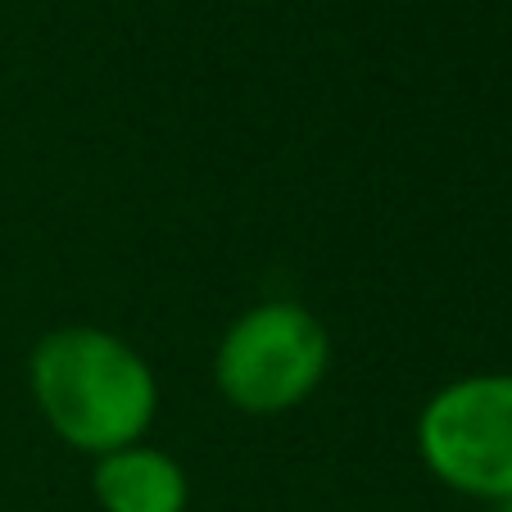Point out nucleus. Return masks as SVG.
<instances>
[{
	"mask_svg": "<svg viewBox=\"0 0 512 512\" xmlns=\"http://www.w3.org/2000/svg\"><path fill=\"white\" fill-rule=\"evenodd\" d=\"M28 386L50 431L96 458L141 445L159 413L150 363L100 327H55L41 336L28 358Z\"/></svg>",
	"mask_w": 512,
	"mask_h": 512,
	"instance_id": "f257e3e1",
	"label": "nucleus"
},
{
	"mask_svg": "<svg viewBox=\"0 0 512 512\" xmlns=\"http://www.w3.org/2000/svg\"><path fill=\"white\" fill-rule=\"evenodd\" d=\"M331 368V336L304 304L268 300L227 327L213 354V381L241 413L272 417L300 408Z\"/></svg>",
	"mask_w": 512,
	"mask_h": 512,
	"instance_id": "f03ea898",
	"label": "nucleus"
},
{
	"mask_svg": "<svg viewBox=\"0 0 512 512\" xmlns=\"http://www.w3.org/2000/svg\"><path fill=\"white\" fill-rule=\"evenodd\" d=\"M417 454L435 481L472 499H512V372L449 381L417 417Z\"/></svg>",
	"mask_w": 512,
	"mask_h": 512,
	"instance_id": "7ed1b4c3",
	"label": "nucleus"
},
{
	"mask_svg": "<svg viewBox=\"0 0 512 512\" xmlns=\"http://www.w3.org/2000/svg\"><path fill=\"white\" fill-rule=\"evenodd\" d=\"M91 490L105 512H186V499H191L182 463L150 445L100 454Z\"/></svg>",
	"mask_w": 512,
	"mask_h": 512,
	"instance_id": "20e7f679",
	"label": "nucleus"
},
{
	"mask_svg": "<svg viewBox=\"0 0 512 512\" xmlns=\"http://www.w3.org/2000/svg\"><path fill=\"white\" fill-rule=\"evenodd\" d=\"M494 512H512V499H503V503H494Z\"/></svg>",
	"mask_w": 512,
	"mask_h": 512,
	"instance_id": "39448f33",
	"label": "nucleus"
}]
</instances>
